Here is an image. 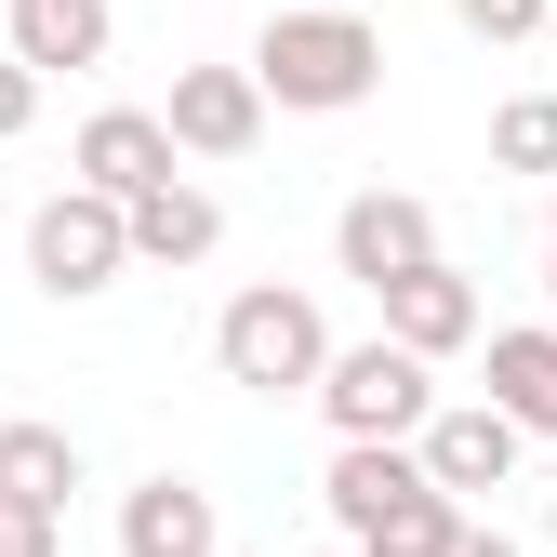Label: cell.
Here are the masks:
<instances>
[{"label":"cell","mask_w":557,"mask_h":557,"mask_svg":"<svg viewBox=\"0 0 557 557\" xmlns=\"http://www.w3.org/2000/svg\"><path fill=\"white\" fill-rule=\"evenodd\" d=\"M252 94L265 107H306V120H345L385 94V27L359 0H306V14H265L252 40Z\"/></svg>","instance_id":"6da1fadb"},{"label":"cell","mask_w":557,"mask_h":557,"mask_svg":"<svg viewBox=\"0 0 557 557\" xmlns=\"http://www.w3.org/2000/svg\"><path fill=\"white\" fill-rule=\"evenodd\" d=\"M319 505H332V531L359 557H451V531H465V505L411 465V438H345L332 478H319Z\"/></svg>","instance_id":"7a4b0ae2"},{"label":"cell","mask_w":557,"mask_h":557,"mask_svg":"<svg viewBox=\"0 0 557 557\" xmlns=\"http://www.w3.org/2000/svg\"><path fill=\"white\" fill-rule=\"evenodd\" d=\"M319 359H332L319 293H278V278H252V293L213 319V372H226V385H252V398H306V385H319Z\"/></svg>","instance_id":"3957f363"},{"label":"cell","mask_w":557,"mask_h":557,"mask_svg":"<svg viewBox=\"0 0 557 557\" xmlns=\"http://www.w3.org/2000/svg\"><path fill=\"white\" fill-rule=\"evenodd\" d=\"M306 398L332 411V438H411L438 411V359H411L398 332H372V345H332Z\"/></svg>","instance_id":"277c9868"},{"label":"cell","mask_w":557,"mask_h":557,"mask_svg":"<svg viewBox=\"0 0 557 557\" xmlns=\"http://www.w3.org/2000/svg\"><path fill=\"white\" fill-rule=\"evenodd\" d=\"M120 265H133V239H120V199L66 173V186L40 199V213H27V278H40L53 306H81V293H107Z\"/></svg>","instance_id":"5b68a950"},{"label":"cell","mask_w":557,"mask_h":557,"mask_svg":"<svg viewBox=\"0 0 557 557\" xmlns=\"http://www.w3.org/2000/svg\"><path fill=\"white\" fill-rule=\"evenodd\" d=\"M173 160H252V133H265V94H252V66H173Z\"/></svg>","instance_id":"8992f818"},{"label":"cell","mask_w":557,"mask_h":557,"mask_svg":"<svg viewBox=\"0 0 557 557\" xmlns=\"http://www.w3.org/2000/svg\"><path fill=\"white\" fill-rule=\"evenodd\" d=\"M372 306H385V332L411 345V359H465V345H478V278H465L451 252H425V265L372 278Z\"/></svg>","instance_id":"52a82bcc"},{"label":"cell","mask_w":557,"mask_h":557,"mask_svg":"<svg viewBox=\"0 0 557 557\" xmlns=\"http://www.w3.org/2000/svg\"><path fill=\"white\" fill-rule=\"evenodd\" d=\"M425 252H438V213H425L411 186H359V199L332 213V265L359 278V293H372V278H398V265H425Z\"/></svg>","instance_id":"ba28073f"},{"label":"cell","mask_w":557,"mask_h":557,"mask_svg":"<svg viewBox=\"0 0 557 557\" xmlns=\"http://www.w3.org/2000/svg\"><path fill=\"white\" fill-rule=\"evenodd\" d=\"M411 465H425L451 505H465V492H505V478H518V425H505L492 398H465V411H425V425H411Z\"/></svg>","instance_id":"9c48e42d"},{"label":"cell","mask_w":557,"mask_h":557,"mask_svg":"<svg viewBox=\"0 0 557 557\" xmlns=\"http://www.w3.org/2000/svg\"><path fill=\"white\" fill-rule=\"evenodd\" d=\"M107 27H120V0H0V53H27L40 81L107 66Z\"/></svg>","instance_id":"30bf717a"},{"label":"cell","mask_w":557,"mask_h":557,"mask_svg":"<svg viewBox=\"0 0 557 557\" xmlns=\"http://www.w3.org/2000/svg\"><path fill=\"white\" fill-rule=\"evenodd\" d=\"M120 239H133V265H199V252L226 239V213H213V186L160 173V186H133V199H120Z\"/></svg>","instance_id":"8fae6325"},{"label":"cell","mask_w":557,"mask_h":557,"mask_svg":"<svg viewBox=\"0 0 557 557\" xmlns=\"http://www.w3.org/2000/svg\"><path fill=\"white\" fill-rule=\"evenodd\" d=\"M66 173H81V186H107V199L160 186V173H173V133H160V107H94V120H81V147H66Z\"/></svg>","instance_id":"7c38bea8"},{"label":"cell","mask_w":557,"mask_h":557,"mask_svg":"<svg viewBox=\"0 0 557 557\" xmlns=\"http://www.w3.org/2000/svg\"><path fill=\"white\" fill-rule=\"evenodd\" d=\"M226 518L199 478H147V492H120V557H213Z\"/></svg>","instance_id":"4fadbf2b"},{"label":"cell","mask_w":557,"mask_h":557,"mask_svg":"<svg viewBox=\"0 0 557 557\" xmlns=\"http://www.w3.org/2000/svg\"><path fill=\"white\" fill-rule=\"evenodd\" d=\"M492 411H505L518 438H557V319L492 332Z\"/></svg>","instance_id":"5bb4252c"},{"label":"cell","mask_w":557,"mask_h":557,"mask_svg":"<svg viewBox=\"0 0 557 557\" xmlns=\"http://www.w3.org/2000/svg\"><path fill=\"white\" fill-rule=\"evenodd\" d=\"M0 492L66 505V492H81V438H66V425H0Z\"/></svg>","instance_id":"9a60e30c"},{"label":"cell","mask_w":557,"mask_h":557,"mask_svg":"<svg viewBox=\"0 0 557 557\" xmlns=\"http://www.w3.org/2000/svg\"><path fill=\"white\" fill-rule=\"evenodd\" d=\"M492 160H505V173H557V94L492 107Z\"/></svg>","instance_id":"2e32d148"},{"label":"cell","mask_w":557,"mask_h":557,"mask_svg":"<svg viewBox=\"0 0 557 557\" xmlns=\"http://www.w3.org/2000/svg\"><path fill=\"white\" fill-rule=\"evenodd\" d=\"M0 557H66V505H27V492H0Z\"/></svg>","instance_id":"e0dca14e"},{"label":"cell","mask_w":557,"mask_h":557,"mask_svg":"<svg viewBox=\"0 0 557 557\" xmlns=\"http://www.w3.org/2000/svg\"><path fill=\"white\" fill-rule=\"evenodd\" d=\"M27 120H40V66H27V53H0V147H14Z\"/></svg>","instance_id":"ac0fdd59"},{"label":"cell","mask_w":557,"mask_h":557,"mask_svg":"<svg viewBox=\"0 0 557 557\" xmlns=\"http://www.w3.org/2000/svg\"><path fill=\"white\" fill-rule=\"evenodd\" d=\"M451 14H465L478 40H531V27H544V0H451Z\"/></svg>","instance_id":"d6986e66"},{"label":"cell","mask_w":557,"mask_h":557,"mask_svg":"<svg viewBox=\"0 0 557 557\" xmlns=\"http://www.w3.org/2000/svg\"><path fill=\"white\" fill-rule=\"evenodd\" d=\"M451 557H518V544H505V531H478V518H465V531H451Z\"/></svg>","instance_id":"ffe728a7"},{"label":"cell","mask_w":557,"mask_h":557,"mask_svg":"<svg viewBox=\"0 0 557 557\" xmlns=\"http://www.w3.org/2000/svg\"><path fill=\"white\" fill-rule=\"evenodd\" d=\"M544 293H557V173H544Z\"/></svg>","instance_id":"44dd1931"},{"label":"cell","mask_w":557,"mask_h":557,"mask_svg":"<svg viewBox=\"0 0 557 557\" xmlns=\"http://www.w3.org/2000/svg\"><path fill=\"white\" fill-rule=\"evenodd\" d=\"M293 557H319V544H293Z\"/></svg>","instance_id":"7402d4cb"},{"label":"cell","mask_w":557,"mask_h":557,"mask_svg":"<svg viewBox=\"0 0 557 557\" xmlns=\"http://www.w3.org/2000/svg\"><path fill=\"white\" fill-rule=\"evenodd\" d=\"M544 14H557V0H544Z\"/></svg>","instance_id":"603a6c76"}]
</instances>
